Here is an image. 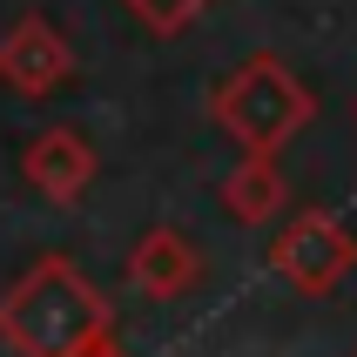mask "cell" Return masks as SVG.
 <instances>
[{
    "instance_id": "obj_1",
    "label": "cell",
    "mask_w": 357,
    "mask_h": 357,
    "mask_svg": "<svg viewBox=\"0 0 357 357\" xmlns=\"http://www.w3.org/2000/svg\"><path fill=\"white\" fill-rule=\"evenodd\" d=\"M0 344L14 357H95L115 344V303L75 257H34L0 290Z\"/></svg>"
},
{
    "instance_id": "obj_2",
    "label": "cell",
    "mask_w": 357,
    "mask_h": 357,
    "mask_svg": "<svg viewBox=\"0 0 357 357\" xmlns=\"http://www.w3.org/2000/svg\"><path fill=\"white\" fill-rule=\"evenodd\" d=\"M209 121L236 142V155H283L317 121V95L283 54H243L209 88Z\"/></svg>"
},
{
    "instance_id": "obj_3",
    "label": "cell",
    "mask_w": 357,
    "mask_h": 357,
    "mask_svg": "<svg viewBox=\"0 0 357 357\" xmlns=\"http://www.w3.org/2000/svg\"><path fill=\"white\" fill-rule=\"evenodd\" d=\"M270 270H277L297 297H331L357 270V236L344 229L337 209L310 202L297 216H283V229L270 236Z\"/></svg>"
},
{
    "instance_id": "obj_4",
    "label": "cell",
    "mask_w": 357,
    "mask_h": 357,
    "mask_svg": "<svg viewBox=\"0 0 357 357\" xmlns=\"http://www.w3.org/2000/svg\"><path fill=\"white\" fill-rule=\"evenodd\" d=\"M75 81V47L47 14H20L0 34V88H14L20 101H47Z\"/></svg>"
},
{
    "instance_id": "obj_5",
    "label": "cell",
    "mask_w": 357,
    "mask_h": 357,
    "mask_svg": "<svg viewBox=\"0 0 357 357\" xmlns=\"http://www.w3.org/2000/svg\"><path fill=\"white\" fill-rule=\"evenodd\" d=\"M20 176H27V189H34L40 202H54V209H75V202L95 189L101 155H95V142L81 135V128L54 121V128H40V135L20 149Z\"/></svg>"
},
{
    "instance_id": "obj_6",
    "label": "cell",
    "mask_w": 357,
    "mask_h": 357,
    "mask_svg": "<svg viewBox=\"0 0 357 357\" xmlns=\"http://www.w3.org/2000/svg\"><path fill=\"white\" fill-rule=\"evenodd\" d=\"M121 277H128V290H142L149 303H176V297H189V290H202L209 263H202V250L182 236L176 222H155V229H142V236H135V250H128V263H121Z\"/></svg>"
},
{
    "instance_id": "obj_7",
    "label": "cell",
    "mask_w": 357,
    "mask_h": 357,
    "mask_svg": "<svg viewBox=\"0 0 357 357\" xmlns=\"http://www.w3.org/2000/svg\"><path fill=\"white\" fill-rule=\"evenodd\" d=\"M283 202H290V189H283V169L277 155H236V169L222 176V216L229 222H277Z\"/></svg>"
},
{
    "instance_id": "obj_8",
    "label": "cell",
    "mask_w": 357,
    "mask_h": 357,
    "mask_svg": "<svg viewBox=\"0 0 357 357\" xmlns=\"http://www.w3.org/2000/svg\"><path fill=\"white\" fill-rule=\"evenodd\" d=\"M209 7H216V0H121V14H128V20H142V27H149L155 40L182 34V27H189V20H202Z\"/></svg>"
},
{
    "instance_id": "obj_9",
    "label": "cell",
    "mask_w": 357,
    "mask_h": 357,
    "mask_svg": "<svg viewBox=\"0 0 357 357\" xmlns=\"http://www.w3.org/2000/svg\"><path fill=\"white\" fill-rule=\"evenodd\" d=\"M95 357H121V351H115V344H108V351H95Z\"/></svg>"
},
{
    "instance_id": "obj_10",
    "label": "cell",
    "mask_w": 357,
    "mask_h": 357,
    "mask_svg": "<svg viewBox=\"0 0 357 357\" xmlns=\"http://www.w3.org/2000/svg\"><path fill=\"white\" fill-rule=\"evenodd\" d=\"M351 357H357V351H351Z\"/></svg>"
}]
</instances>
